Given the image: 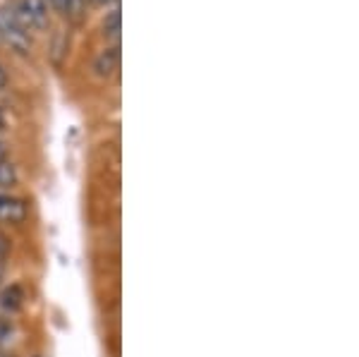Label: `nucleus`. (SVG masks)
Returning <instances> with one entry per match:
<instances>
[{"label":"nucleus","instance_id":"9","mask_svg":"<svg viewBox=\"0 0 359 357\" xmlns=\"http://www.w3.org/2000/svg\"><path fill=\"white\" fill-rule=\"evenodd\" d=\"M8 252H10L8 238L0 233V278H3V274H5V267H8Z\"/></svg>","mask_w":359,"mask_h":357},{"label":"nucleus","instance_id":"11","mask_svg":"<svg viewBox=\"0 0 359 357\" xmlns=\"http://www.w3.org/2000/svg\"><path fill=\"white\" fill-rule=\"evenodd\" d=\"M5 82H8V72H5V67L0 65V86H3Z\"/></svg>","mask_w":359,"mask_h":357},{"label":"nucleus","instance_id":"6","mask_svg":"<svg viewBox=\"0 0 359 357\" xmlns=\"http://www.w3.org/2000/svg\"><path fill=\"white\" fill-rule=\"evenodd\" d=\"M17 180H20V175H17L15 163H10L8 159H3L0 161V189L17 185Z\"/></svg>","mask_w":359,"mask_h":357},{"label":"nucleus","instance_id":"10","mask_svg":"<svg viewBox=\"0 0 359 357\" xmlns=\"http://www.w3.org/2000/svg\"><path fill=\"white\" fill-rule=\"evenodd\" d=\"M50 5L57 10V13H65V0H48Z\"/></svg>","mask_w":359,"mask_h":357},{"label":"nucleus","instance_id":"4","mask_svg":"<svg viewBox=\"0 0 359 357\" xmlns=\"http://www.w3.org/2000/svg\"><path fill=\"white\" fill-rule=\"evenodd\" d=\"M25 304V290L20 285H8L0 290V314L3 316H15Z\"/></svg>","mask_w":359,"mask_h":357},{"label":"nucleus","instance_id":"2","mask_svg":"<svg viewBox=\"0 0 359 357\" xmlns=\"http://www.w3.org/2000/svg\"><path fill=\"white\" fill-rule=\"evenodd\" d=\"M0 41H5L17 53H29V46H32L27 32L13 20L10 10H0Z\"/></svg>","mask_w":359,"mask_h":357},{"label":"nucleus","instance_id":"8","mask_svg":"<svg viewBox=\"0 0 359 357\" xmlns=\"http://www.w3.org/2000/svg\"><path fill=\"white\" fill-rule=\"evenodd\" d=\"M84 3L86 0H65V13L67 17H72V20H79L82 17V10H84Z\"/></svg>","mask_w":359,"mask_h":357},{"label":"nucleus","instance_id":"5","mask_svg":"<svg viewBox=\"0 0 359 357\" xmlns=\"http://www.w3.org/2000/svg\"><path fill=\"white\" fill-rule=\"evenodd\" d=\"M120 67V48L113 46V48H106L96 55V62H94V70L98 77H113Z\"/></svg>","mask_w":359,"mask_h":357},{"label":"nucleus","instance_id":"12","mask_svg":"<svg viewBox=\"0 0 359 357\" xmlns=\"http://www.w3.org/2000/svg\"><path fill=\"white\" fill-rule=\"evenodd\" d=\"M3 159H8V147L0 142V161H3Z\"/></svg>","mask_w":359,"mask_h":357},{"label":"nucleus","instance_id":"7","mask_svg":"<svg viewBox=\"0 0 359 357\" xmlns=\"http://www.w3.org/2000/svg\"><path fill=\"white\" fill-rule=\"evenodd\" d=\"M103 32H106L111 39L120 36V10L118 8L106 15V20H103Z\"/></svg>","mask_w":359,"mask_h":357},{"label":"nucleus","instance_id":"1","mask_svg":"<svg viewBox=\"0 0 359 357\" xmlns=\"http://www.w3.org/2000/svg\"><path fill=\"white\" fill-rule=\"evenodd\" d=\"M13 20L22 29H43L48 27V5L46 0H17L13 8H8Z\"/></svg>","mask_w":359,"mask_h":357},{"label":"nucleus","instance_id":"3","mask_svg":"<svg viewBox=\"0 0 359 357\" xmlns=\"http://www.w3.org/2000/svg\"><path fill=\"white\" fill-rule=\"evenodd\" d=\"M27 218V204L25 199L15 197V194H0V223L8 226H20Z\"/></svg>","mask_w":359,"mask_h":357},{"label":"nucleus","instance_id":"14","mask_svg":"<svg viewBox=\"0 0 359 357\" xmlns=\"http://www.w3.org/2000/svg\"><path fill=\"white\" fill-rule=\"evenodd\" d=\"M94 3H98V5H108V3H115V0H94Z\"/></svg>","mask_w":359,"mask_h":357},{"label":"nucleus","instance_id":"13","mask_svg":"<svg viewBox=\"0 0 359 357\" xmlns=\"http://www.w3.org/2000/svg\"><path fill=\"white\" fill-rule=\"evenodd\" d=\"M5 128V113H3V108H0V130Z\"/></svg>","mask_w":359,"mask_h":357}]
</instances>
